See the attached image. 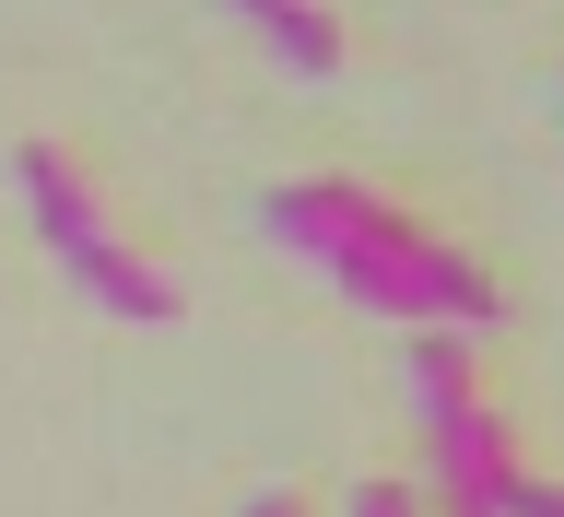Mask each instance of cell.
I'll list each match as a JSON object with an SVG mask.
<instances>
[{
  "mask_svg": "<svg viewBox=\"0 0 564 517\" xmlns=\"http://www.w3.org/2000/svg\"><path fill=\"white\" fill-rule=\"evenodd\" d=\"M24 189H35V224H47V247H59V271L83 282L106 317H141V330H153V317H176V282H153L130 247H118V224H106V212H95V189L70 176V153L24 141Z\"/></svg>",
  "mask_w": 564,
  "mask_h": 517,
  "instance_id": "3957f363",
  "label": "cell"
},
{
  "mask_svg": "<svg viewBox=\"0 0 564 517\" xmlns=\"http://www.w3.org/2000/svg\"><path fill=\"white\" fill-rule=\"evenodd\" d=\"M236 12L271 35L282 60L306 71V83H329V71H341V35H329V12H317V0H236Z\"/></svg>",
  "mask_w": 564,
  "mask_h": 517,
  "instance_id": "277c9868",
  "label": "cell"
},
{
  "mask_svg": "<svg viewBox=\"0 0 564 517\" xmlns=\"http://www.w3.org/2000/svg\"><path fill=\"white\" fill-rule=\"evenodd\" d=\"M352 517H412V494H400V483H365V494H352Z\"/></svg>",
  "mask_w": 564,
  "mask_h": 517,
  "instance_id": "5b68a950",
  "label": "cell"
},
{
  "mask_svg": "<svg viewBox=\"0 0 564 517\" xmlns=\"http://www.w3.org/2000/svg\"><path fill=\"white\" fill-rule=\"evenodd\" d=\"M236 517H294V494H282V483H271V494H247V506H236Z\"/></svg>",
  "mask_w": 564,
  "mask_h": 517,
  "instance_id": "8992f818",
  "label": "cell"
},
{
  "mask_svg": "<svg viewBox=\"0 0 564 517\" xmlns=\"http://www.w3.org/2000/svg\"><path fill=\"white\" fill-rule=\"evenodd\" d=\"M412 400H423V435H435V483H447L458 517H564L553 483H518L506 448H494L482 400L458 377V342H412Z\"/></svg>",
  "mask_w": 564,
  "mask_h": 517,
  "instance_id": "7a4b0ae2",
  "label": "cell"
},
{
  "mask_svg": "<svg viewBox=\"0 0 564 517\" xmlns=\"http://www.w3.org/2000/svg\"><path fill=\"white\" fill-rule=\"evenodd\" d=\"M259 224H271L282 247H306L317 271L341 282V294H365L377 317H458V330H482V317L506 306L458 247H435L423 224H400V212L365 201V189H271Z\"/></svg>",
  "mask_w": 564,
  "mask_h": 517,
  "instance_id": "6da1fadb",
  "label": "cell"
}]
</instances>
